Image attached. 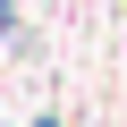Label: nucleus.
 <instances>
[{
    "label": "nucleus",
    "instance_id": "obj_1",
    "mask_svg": "<svg viewBox=\"0 0 127 127\" xmlns=\"http://www.w3.org/2000/svg\"><path fill=\"white\" fill-rule=\"evenodd\" d=\"M34 127H59V119H34Z\"/></svg>",
    "mask_w": 127,
    "mask_h": 127
}]
</instances>
